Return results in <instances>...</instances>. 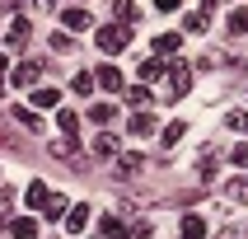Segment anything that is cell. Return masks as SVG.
Listing matches in <instances>:
<instances>
[{
  "mask_svg": "<svg viewBox=\"0 0 248 239\" xmlns=\"http://www.w3.org/2000/svg\"><path fill=\"white\" fill-rule=\"evenodd\" d=\"M187 89H192V66L187 61H169L164 66V98L178 103V98H187Z\"/></svg>",
  "mask_w": 248,
  "mask_h": 239,
  "instance_id": "6da1fadb",
  "label": "cell"
},
{
  "mask_svg": "<svg viewBox=\"0 0 248 239\" xmlns=\"http://www.w3.org/2000/svg\"><path fill=\"white\" fill-rule=\"evenodd\" d=\"M94 42L103 47V52H122L126 42H131V28H126V24H103L94 33Z\"/></svg>",
  "mask_w": 248,
  "mask_h": 239,
  "instance_id": "7a4b0ae2",
  "label": "cell"
},
{
  "mask_svg": "<svg viewBox=\"0 0 248 239\" xmlns=\"http://www.w3.org/2000/svg\"><path fill=\"white\" fill-rule=\"evenodd\" d=\"M10 80H14V89H28V84H38V80H42V61H19Z\"/></svg>",
  "mask_w": 248,
  "mask_h": 239,
  "instance_id": "3957f363",
  "label": "cell"
},
{
  "mask_svg": "<svg viewBox=\"0 0 248 239\" xmlns=\"http://www.w3.org/2000/svg\"><path fill=\"white\" fill-rule=\"evenodd\" d=\"M0 225H5L14 239H38V221H28V216H5Z\"/></svg>",
  "mask_w": 248,
  "mask_h": 239,
  "instance_id": "277c9868",
  "label": "cell"
},
{
  "mask_svg": "<svg viewBox=\"0 0 248 239\" xmlns=\"http://www.w3.org/2000/svg\"><path fill=\"white\" fill-rule=\"evenodd\" d=\"M66 230L70 235H84V230H89V207H70L66 211Z\"/></svg>",
  "mask_w": 248,
  "mask_h": 239,
  "instance_id": "5b68a950",
  "label": "cell"
},
{
  "mask_svg": "<svg viewBox=\"0 0 248 239\" xmlns=\"http://www.w3.org/2000/svg\"><path fill=\"white\" fill-rule=\"evenodd\" d=\"M33 103H38V108H61V89H52V84H38V89H33Z\"/></svg>",
  "mask_w": 248,
  "mask_h": 239,
  "instance_id": "8992f818",
  "label": "cell"
},
{
  "mask_svg": "<svg viewBox=\"0 0 248 239\" xmlns=\"http://www.w3.org/2000/svg\"><path fill=\"white\" fill-rule=\"evenodd\" d=\"M183 239H206V221H202L197 211H187V216H183Z\"/></svg>",
  "mask_w": 248,
  "mask_h": 239,
  "instance_id": "52a82bcc",
  "label": "cell"
},
{
  "mask_svg": "<svg viewBox=\"0 0 248 239\" xmlns=\"http://www.w3.org/2000/svg\"><path fill=\"white\" fill-rule=\"evenodd\" d=\"M94 84H103V89H112V94H117V89H122V70H117V66H98Z\"/></svg>",
  "mask_w": 248,
  "mask_h": 239,
  "instance_id": "ba28073f",
  "label": "cell"
},
{
  "mask_svg": "<svg viewBox=\"0 0 248 239\" xmlns=\"http://www.w3.org/2000/svg\"><path fill=\"white\" fill-rule=\"evenodd\" d=\"M61 24H66V28H70V33H84V28H89V14H84V10H80V5H70V10H66V14H61Z\"/></svg>",
  "mask_w": 248,
  "mask_h": 239,
  "instance_id": "9c48e42d",
  "label": "cell"
},
{
  "mask_svg": "<svg viewBox=\"0 0 248 239\" xmlns=\"http://www.w3.org/2000/svg\"><path fill=\"white\" fill-rule=\"evenodd\" d=\"M28 33H33V28H28V19H14V24L5 28V42H10V47H24Z\"/></svg>",
  "mask_w": 248,
  "mask_h": 239,
  "instance_id": "30bf717a",
  "label": "cell"
},
{
  "mask_svg": "<svg viewBox=\"0 0 248 239\" xmlns=\"http://www.w3.org/2000/svg\"><path fill=\"white\" fill-rule=\"evenodd\" d=\"M164 66L169 61H159V56H145V61H140V80L150 84V80H164Z\"/></svg>",
  "mask_w": 248,
  "mask_h": 239,
  "instance_id": "8fae6325",
  "label": "cell"
},
{
  "mask_svg": "<svg viewBox=\"0 0 248 239\" xmlns=\"http://www.w3.org/2000/svg\"><path fill=\"white\" fill-rule=\"evenodd\" d=\"M126 103H131V108H136V112H145V108H150V103H155V94H150V89H145V84H136V89H126Z\"/></svg>",
  "mask_w": 248,
  "mask_h": 239,
  "instance_id": "7c38bea8",
  "label": "cell"
},
{
  "mask_svg": "<svg viewBox=\"0 0 248 239\" xmlns=\"http://www.w3.org/2000/svg\"><path fill=\"white\" fill-rule=\"evenodd\" d=\"M47 197H52V192H47V183H28L24 202H28V207H33V211H42V207H47Z\"/></svg>",
  "mask_w": 248,
  "mask_h": 239,
  "instance_id": "4fadbf2b",
  "label": "cell"
},
{
  "mask_svg": "<svg viewBox=\"0 0 248 239\" xmlns=\"http://www.w3.org/2000/svg\"><path fill=\"white\" fill-rule=\"evenodd\" d=\"M178 33H159V38H155V56H173V52H178Z\"/></svg>",
  "mask_w": 248,
  "mask_h": 239,
  "instance_id": "5bb4252c",
  "label": "cell"
},
{
  "mask_svg": "<svg viewBox=\"0 0 248 239\" xmlns=\"http://www.w3.org/2000/svg\"><path fill=\"white\" fill-rule=\"evenodd\" d=\"M66 211H70V202H66L61 192H52V197H47V207H42V216H47V221H56V216H66Z\"/></svg>",
  "mask_w": 248,
  "mask_h": 239,
  "instance_id": "9a60e30c",
  "label": "cell"
},
{
  "mask_svg": "<svg viewBox=\"0 0 248 239\" xmlns=\"http://www.w3.org/2000/svg\"><path fill=\"white\" fill-rule=\"evenodd\" d=\"M98 230H103L108 239H122V235H126V221H122V216H103V221H98Z\"/></svg>",
  "mask_w": 248,
  "mask_h": 239,
  "instance_id": "2e32d148",
  "label": "cell"
},
{
  "mask_svg": "<svg viewBox=\"0 0 248 239\" xmlns=\"http://www.w3.org/2000/svg\"><path fill=\"white\" fill-rule=\"evenodd\" d=\"M225 197H230V202H248V174H239V178H230V188H225Z\"/></svg>",
  "mask_w": 248,
  "mask_h": 239,
  "instance_id": "e0dca14e",
  "label": "cell"
},
{
  "mask_svg": "<svg viewBox=\"0 0 248 239\" xmlns=\"http://www.w3.org/2000/svg\"><path fill=\"white\" fill-rule=\"evenodd\" d=\"M126 131H136V136H150V131H155V117H150V112H136V117L126 122Z\"/></svg>",
  "mask_w": 248,
  "mask_h": 239,
  "instance_id": "ac0fdd59",
  "label": "cell"
},
{
  "mask_svg": "<svg viewBox=\"0 0 248 239\" xmlns=\"http://www.w3.org/2000/svg\"><path fill=\"white\" fill-rule=\"evenodd\" d=\"M136 19H140V10H136V5H131V0H117V24H126V28H131Z\"/></svg>",
  "mask_w": 248,
  "mask_h": 239,
  "instance_id": "d6986e66",
  "label": "cell"
},
{
  "mask_svg": "<svg viewBox=\"0 0 248 239\" xmlns=\"http://www.w3.org/2000/svg\"><path fill=\"white\" fill-rule=\"evenodd\" d=\"M56 127H61L66 136H75V127H80V117H75L70 108H56Z\"/></svg>",
  "mask_w": 248,
  "mask_h": 239,
  "instance_id": "ffe728a7",
  "label": "cell"
},
{
  "mask_svg": "<svg viewBox=\"0 0 248 239\" xmlns=\"http://www.w3.org/2000/svg\"><path fill=\"white\" fill-rule=\"evenodd\" d=\"M230 33H234V38H239V33H248V10H244V5L230 10Z\"/></svg>",
  "mask_w": 248,
  "mask_h": 239,
  "instance_id": "44dd1931",
  "label": "cell"
},
{
  "mask_svg": "<svg viewBox=\"0 0 248 239\" xmlns=\"http://www.w3.org/2000/svg\"><path fill=\"white\" fill-rule=\"evenodd\" d=\"M14 122H24L28 131H42V122H38V112H33V108H14Z\"/></svg>",
  "mask_w": 248,
  "mask_h": 239,
  "instance_id": "7402d4cb",
  "label": "cell"
},
{
  "mask_svg": "<svg viewBox=\"0 0 248 239\" xmlns=\"http://www.w3.org/2000/svg\"><path fill=\"white\" fill-rule=\"evenodd\" d=\"M112 112H117L112 103H94V108H89V122H98V127H103V122H112Z\"/></svg>",
  "mask_w": 248,
  "mask_h": 239,
  "instance_id": "603a6c76",
  "label": "cell"
},
{
  "mask_svg": "<svg viewBox=\"0 0 248 239\" xmlns=\"http://www.w3.org/2000/svg\"><path fill=\"white\" fill-rule=\"evenodd\" d=\"M70 89H75V94H94V75H89V70H80V75L70 80Z\"/></svg>",
  "mask_w": 248,
  "mask_h": 239,
  "instance_id": "cb8c5ba5",
  "label": "cell"
},
{
  "mask_svg": "<svg viewBox=\"0 0 248 239\" xmlns=\"http://www.w3.org/2000/svg\"><path fill=\"white\" fill-rule=\"evenodd\" d=\"M183 28H187V33H206V14H202V10H192L187 19H183Z\"/></svg>",
  "mask_w": 248,
  "mask_h": 239,
  "instance_id": "d4e9b609",
  "label": "cell"
},
{
  "mask_svg": "<svg viewBox=\"0 0 248 239\" xmlns=\"http://www.w3.org/2000/svg\"><path fill=\"white\" fill-rule=\"evenodd\" d=\"M183 131H187L183 122H169V127H164V136H159V141H164V145H178V141H183Z\"/></svg>",
  "mask_w": 248,
  "mask_h": 239,
  "instance_id": "484cf974",
  "label": "cell"
},
{
  "mask_svg": "<svg viewBox=\"0 0 248 239\" xmlns=\"http://www.w3.org/2000/svg\"><path fill=\"white\" fill-rule=\"evenodd\" d=\"M225 127H230V131H244V136H248V112H230V117H225Z\"/></svg>",
  "mask_w": 248,
  "mask_h": 239,
  "instance_id": "4316f807",
  "label": "cell"
},
{
  "mask_svg": "<svg viewBox=\"0 0 248 239\" xmlns=\"http://www.w3.org/2000/svg\"><path fill=\"white\" fill-rule=\"evenodd\" d=\"M140 164H145V159H140V155H117V169H122V174H136Z\"/></svg>",
  "mask_w": 248,
  "mask_h": 239,
  "instance_id": "83f0119b",
  "label": "cell"
},
{
  "mask_svg": "<svg viewBox=\"0 0 248 239\" xmlns=\"http://www.w3.org/2000/svg\"><path fill=\"white\" fill-rule=\"evenodd\" d=\"M230 159H234V169H248V141H239L234 150H230Z\"/></svg>",
  "mask_w": 248,
  "mask_h": 239,
  "instance_id": "f1b7e54d",
  "label": "cell"
},
{
  "mask_svg": "<svg viewBox=\"0 0 248 239\" xmlns=\"http://www.w3.org/2000/svg\"><path fill=\"white\" fill-rule=\"evenodd\" d=\"M52 155H61V159H70V155H75V136H66V141H56V145H52Z\"/></svg>",
  "mask_w": 248,
  "mask_h": 239,
  "instance_id": "f546056e",
  "label": "cell"
},
{
  "mask_svg": "<svg viewBox=\"0 0 248 239\" xmlns=\"http://www.w3.org/2000/svg\"><path fill=\"white\" fill-rule=\"evenodd\" d=\"M94 150H98V155H112V150H117V141H112V136H98Z\"/></svg>",
  "mask_w": 248,
  "mask_h": 239,
  "instance_id": "4dcf8cb0",
  "label": "cell"
},
{
  "mask_svg": "<svg viewBox=\"0 0 248 239\" xmlns=\"http://www.w3.org/2000/svg\"><path fill=\"white\" fill-rule=\"evenodd\" d=\"M183 0H155V10H178Z\"/></svg>",
  "mask_w": 248,
  "mask_h": 239,
  "instance_id": "1f68e13d",
  "label": "cell"
},
{
  "mask_svg": "<svg viewBox=\"0 0 248 239\" xmlns=\"http://www.w3.org/2000/svg\"><path fill=\"white\" fill-rule=\"evenodd\" d=\"M216 239H239V230H220V235H216Z\"/></svg>",
  "mask_w": 248,
  "mask_h": 239,
  "instance_id": "d6a6232c",
  "label": "cell"
},
{
  "mask_svg": "<svg viewBox=\"0 0 248 239\" xmlns=\"http://www.w3.org/2000/svg\"><path fill=\"white\" fill-rule=\"evenodd\" d=\"M5 70H10V61H5V56H0V75H5Z\"/></svg>",
  "mask_w": 248,
  "mask_h": 239,
  "instance_id": "836d02e7",
  "label": "cell"
},
{
  "mask_svg": "<svg viewBox=\"0 0 248 239\" xmlns=\"http://www.w3.org/2000/svg\"><path fill=\"white\" fill-rule=\"evenodd\" d=\"M75 5H80V0H75Z\"/></svg>",
  "mask_w": 248,
  "mask_h": 239,
  "instance_id": "e575fe53",
  "label": "cell"
},
{
  "mask_svg": "<svg viewBox=\"0 0 248 239\" xmlns=\"http://www.w3.org/2000/svg\"><path fill=\"white\" fill-rule=\"evenodd\" d=\"M0 94H5V89H0Z\"/></svg>",
  "mask_w": 248,
  "mask_h": 239,
  "instance_id": "d590c367",
  "label": "cell"
}]
</instances>
